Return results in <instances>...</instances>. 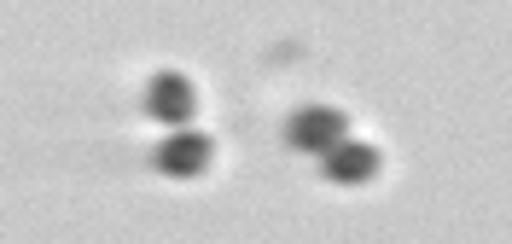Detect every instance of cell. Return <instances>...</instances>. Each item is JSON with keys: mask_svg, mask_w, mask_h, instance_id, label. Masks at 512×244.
Segmentation results:
<instances>
[{"mask_svg": "<svg viewBox=\"0 0 512 244\" xmlns=\"http://www.w3.org/2000/svg\"><path fill=\"white\" fill-rule=\"evenodd\" d=\"M152 163H158L163 175H175V181H198V175H210V163H216V140L198 134V128H175L158 152H152Z\"/></svg>", "mask_w": 512, "mask_h": 244, "instance_id": "cell-1", "label": "cell"}, {"mask_svg": "<svg viewBox=\"0 0 512 244\" xmlns=\"http://www.w3.org/2000/svg\"><path fill=\"white\" fill-rule=\"evenodd\" d=\"M286 140L297 146V152H332L338 140H350V117L344 111H332V105H309V111H297L286 128Z\"/></svg>", "mask_w": 512, "mask_h": 244, "instance_id": "cell-2", "label": "cell"}, {"mask_svg": "<svg viewBox=\"0 0 512 244\" xmlns=\"http://www.w3.org/2000/svg\"><path fill=\"white\" fill-rule=\"evenodd\" d=\"M146 111L158 122H175V128H187L198 117V88H192L181 70H158L152 76V88H146Z\"/></svg>", "mask_w": 512, "mask_h": 244, "instance_id": "cell-3", "label": "cell"}, {"mask_svg": "<svg viewBox=\"0 0 512 244\" xmlns=\"http://www.w3.org/2000/svg\"><path fill=\"white\" fill-rule=\"evenodd\" d=\"M379 146H367V140H338L332 152H326V181H338V186H361V181H373L379 175Z\"/></svg>", "mask_w": 512, "mask_h": 244, "instance_id": "cell-4", "label": "cell"}]
</instances>
